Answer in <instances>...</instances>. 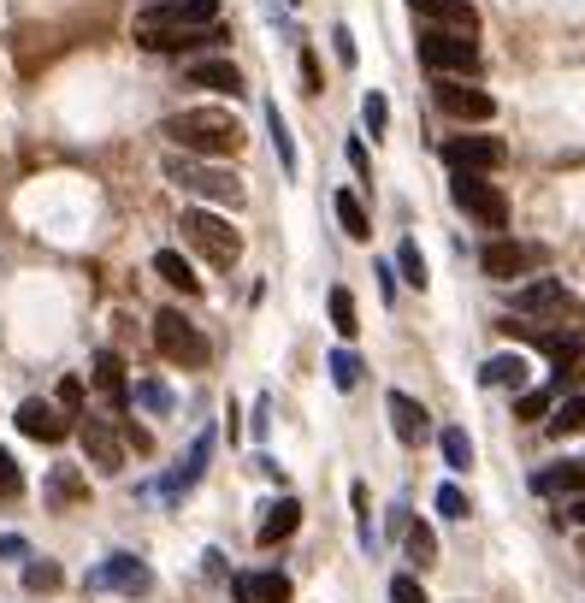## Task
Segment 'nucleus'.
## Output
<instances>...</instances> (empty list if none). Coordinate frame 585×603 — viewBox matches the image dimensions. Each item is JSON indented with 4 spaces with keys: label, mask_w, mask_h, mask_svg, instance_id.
I'll use <instances>...</instances> for the list:
<instances>
[{
    "label": "nucleus",
    "mask_w": 585,
    "mask_h": 603,
    "mask_svg": "<svg viewBox=\"0 0 585 603\" xmlns=\"http://www.w3.org/2000/svg\"><path fill=\"white\" fill-rule=\"evenodd\" d=\"M432 503H438V515H444V521H467V515H473V503H467V491H461V485H438V497H432Z\"/></svg>",
    "instance_id": "f704fd0d"
},
{
    "label": "nucleus",
    "mask_w": 585,
    "mask_h": 603,
    "mask_svg": "<svg viewBox=\"0 0 585 603\" xmlns=\"http://www.w3.org/2000/svg\"><path fill=\"white\" fill-rule=\"evenodd\" d=\"M166 178H172L178 190H190V196L213 201V207H243V178L225 172V166H207V160L172 154V160H166Z\"/></svg>",
    "instance_id": "20e7f679"
},
{
    "label": "nucleus",
    "mask_w": 585,
    "mask_h": 603,
    "mask_svg": "<svg viewBox=\"0 0 585 603\" xmlns=\"http://www.w3.org/2000/svg\"><path fill=\"white\" fill-rule=\"evenodd\" d=\"M77 444H83V456L95 462V473H125V438L113 432V420L89 414V420L77 426Z\"/></svg>",
    "instance_id": "ddd939ff"
},
{
    "label": "nucleus",
    "mask_w": 585,
    "mask_h": 603,
    "mask_svg": "<svg viewBox=\"0 0 585 603\" xmlns=\"http://www.w3.org/2000/svg\"><path fill=\"white\" fill-rule=\"evenodd\" d=\"M331 207H337V225L355 237V243H367L373 237V219H367V207H361V196H349V190H337L331 196Z\"/></svg>",
    "instance_id": "bb28decb"
},
{
    "label": "nucleus",
    "mask_w": 585,
    "mask_h": 603,
    "mask_svg": "<svg viewBox=\"0 0 585 603\" xmlns=\"http://www.w3.org/2000/svg\"><path fill=\"white\" fill-rule=\"evenodd\" d=\"M438 450H444V462H450L455 473H467V468H473V438H467V426H444Z\"/></svg>",
    "instance_id": "2f4dec72"
},
{
    "label": "nucleus",
    "mask_w": 585,
    "mask_h": 603,
    "mask_svg": "<svg viewBox=\"0 0 585 603\" xmlns=\"http://www.w3.org/2000/svg\"><path fill=\"white\" fill-rule=\"evenodd\" d=\"M361 125H367L373 136H385V125H390V101H385V95H367V101H361Z\"/></svg>",
    "instance_id": "4c0bfd02"
},
{
    "label": "nucleus",
    "mask_w": 585,
    "mask_h": 603,
    "mask_svg": "<svg viewBox=\"0 0 585 603\" xmlns=\"http://www.w3.org/2000/svg\"><path fill=\"white\" fill-rule=\"evenodd\" d=\"M219 24V0H154L136 30H207Z\"/></svg>",
    "instance_id": "9b49d317"
},
{
    "label": "nucleus",
    "mask_w": 585,
    "mask_h": 603,
    "mask_svg": "<svg viewBox=\"0 0 585 603\" xmlns=\"http://www.w3.org/2000/svg\"><path fill=\"white\" fill-rule=\"evenodd\" d=\"M349 166H355L361 178H367V166H373V160H367V142H361V136H349Z\"/></svg>",
    "instance_id": "a18cd8bd"
},
{
    "label": "nucleus",
    "mask_w": 585,
    "mask_h": 603,
    "mask_svg": "<svg viewBox=\"0 0 585 603\" xmlns=\"http://www.w3.org/2000/svg\"><path fill=\"white\" fill-rule=\"evenodd\" d=\"M402 550H408L414 568H432V562H438V538H432L426 521H414V515H408V527H402Z\"/></svg>",
    "instance_id": "cd10ccee"
},
{
    "label": "nucleus",
    "mask_w": 585,
    "mask_h": 603,
    "mask_svg": "<svg viewBox=\"0 0 585 603\" xmlns=\"http://www.w3.org/2000/svg\"><path fill=\"white\" fill-rule=\"evenodd\" d=\"M89 586L95 592H125V598H148L154 592V568L142 562V556H130V550H113L95 574H89Z\"/></svg>",
    "instance_id": "1a4fd4ad"
},
{
    "label": "nucleus",
    "mask_w": 585,
    "mask_h": 603,
    "mask_svg": "<svg viewBox=\"0 0 585 603\" xmlns=\"http://www.w3.org/2000/svg\"><path fill=\"white\" fill-rule=\"evenodd\" d=\"M290 6H296V0H290Z\"/></svg>",
    "instance_id": "8fccbe9b"
},
{
    "label": "nucleus",
    "mask_w": 585,
    "mask_h": 603,
    "mask_svg": "<svg viewBox=\"0 0 585 603\" xmlns=\"http://www.w3.org/2000/svg\"><path fill=\"white\" fill-rule=\"evenodd\" d=\"M331 48H337V60H343V66H355V60H361V54H355V36H349V24H337V30H331Z\"/></svg>",
    "instance_id": "79ce46f5"
},
{
    "label": "nucleus",
    "mask_w": 585,
    "mask_h": 603,
    "mask_svg": "<svg viewBox=\"0 0 585 603\" xmlns=\"http://www.w3.org/2000/svg\"><path fill=\"white\" fill-rule=\"evenodd\" d=\"M420 66L438 71V77H479V71H485V54H479L473 36L426 30V36H420Z\"/></svg>",
    "instance_id": "39448f33"
},
{
    "label": "nucleus",
    "mask_w": 585,
    "mask_h": 603,
    "mask_svg": "<svg viewBox=\"0 0 585 603\" xmlns=\"http://www.w3.org/2000/svg\"><path fill=\"white\" fill-rule=\"evenodd\" d=\"M390 603H426V586H420L414 574H396V580H390Z\"/></svg>",
    "instance_id": "58836bf2"
},
{
    "label": "nucleus",
    "mask_w": 585,
    "mask_h": 603,
    "mask_svg": "<svg viewBox=\"0 0 585 603\" xmlns=\"http://www.w3.org/2000/svg\"><path fill=\"white\" fill-rule=\"evenodd\" d=\"M83 497H89V479H83L77 468L48 473V503H54V509H71V503H83Z\"/></svg>",
    "instance_id": "a878e982"
},
{
    "label": "nucleus",
    "mask_w": 585,
    "mask_h": 603,
    "mask_svg": "<svg viewBox=\"0 0 585 603\" xmlns=\"http://www.w3.org/2000/svg\"><path fill=\"white\" fill-rule=\"evenodd\" d=\"M450 196H455V207H461L467 219H479V225H509V196H503L491 178H467V172H455Z\"/></svg>",
    "instance_id": "6e6552de"
},
{
    "label": "nucleus",
    "mask_w": 585,
    "mask_h": 603,
    "mask_svg": "<svg viewBox=\"0 0 585 603\" xmlns=\"http://www.w3.org/2000/svg\"><path fill=\"white\" fill-rule=\"evenodd\" d=\"M515 308H520V314L550 320V326H562V332H580V326H585L580 296H574L562 278H550V272H538L532 284H520V290H515Z\"/></svg>",
    "instance_id": "7ed1b4c3"
},
{
    "label": "nucleus",
    "mask_w": 585,
    "mask_h": 603,
    "mask_svg": "<svg viewBox=\"0 0 585 603\" xmlns=\"http://www.w3.org/2000/svg\"><path fill=\"white\" fill-rule=\"evenodd\" d=\"M420 18H432V30H450V36H473L479 30V12L467 0H408Z\"/></svg>",
    "instance_id": "f3484780"
},
{
    "label": "nucleus",
    "mask_w": 585,
    "mask_h": 603,
    "mask_svg": "<svg viewBox=\"0 0 585 603\" xmlns=\"http://www.w3.org/2000/svg\"><path fill=\"white\" fill-rule=\"evenodd\" d=\"M95 391L113 402V408H125V397H130V385H125V361H119L113 349H101V355H95Z\"/></svg>",
    "instance_id": "b1692460"
},
{
    "label": "nucleus",
    "mask_w": 585,
    "mask_h": 603,
    "mask_svg": "<svg viewBox=\"0 0 585 603\" xmlns=\"http://www.w3.org/2000/svg\"><path fill=\"white\" fill-rule=\"evenodd\" d=\"M526 379H532V367H526V355H515V349H503V355H491L479 367V385L485 391H520Z\"/></svg>",
    "instance_id": "aec40b11"
},
{
    "label": "nucleus",
    "mask_w": 585,
    "mask_h": 603,
    "mask_svg": "<svg viewBox=\"0 0 585 603\" xmlns=\"http://www.w3.org/2000/svg\"><path fill=\"white\" fill-rule=\"evenodd\" d=\"M12 420H18V432L36 438V444H60L65 432H71V420L60 414V402H48V397H24Z\"/></svg>",
    "instance_id": "dca6fc26"
},
{
    "label": "nucleus",
    "mask_w": 585,
    "mask_h": 603,
    "mask_svg": "<svg viewBox=\"0 0 585 603\" xmlns=\"http://www.w3.org/2000/svg\"><path fill=\"white\" fill-rule=\"evenodd\" d=\"M83 402V379H60V408H77Z\"/></svg>",
    "instance_id": "49530a36"
},
{
    "label": "nucleus",
    "mask_w": 585,
    "mask_h": 603,
    "mask_svg": "<svg viewBox=\"0 0 585 603\" xmlns=\"http://www.w3.org/2000/svg\"><path fill=\"white\" fill-rule=\"evenodd\" d=\"M154 272H160V278H166L178 296H201V278L190 272V261H184L178 249H160V255H154Z\"/></svg>",
    "instance_id": "393cba45"
},
{
    "label": "nucleus",
    "mask_w": 585,
    "mask_h": 603,
    "mask_svg": "<svg viewBox=\"0 0 585 603\" xmlns=\"http://www.w3.org/2000/svg\"><path fill=\"white\" fill-rule=\"evenodd\" d=\"M296 527H302V503H296V497H278V503L260 515V533L255 538H260V544H284Z\"/></svg>",
    "instance_id": "5701e85b"
},
{
    "label": "nucleus",
    "mask_w": 585,
    "mask_h": 603,
    "mask_svg": "<svg viewBox=\"0 0 585 603\" xmlns=\"http://www.w3.org/2000/svg\"><path fill=\"white\" fill-rule=\"evenodd\" d=\"M515 414L520 420H544V414H550V391H526V397L515 402Z\"/></svg>",
    "instance_id": "a19ab883"
},
{
    "label": "nucleus",
    "mask_w": 585,
    "mask_h": 603,
    "mask_svg": "<svg viewBox=\"0 0 585 603\" xmlns=\"http://www.w3.org/2000/svg\"><path fill=\"white\" fill-rule=\"evenodd\" d=\"M24 586L30 592H54L60 586V562H24Z\"/></svg>",
    "instance_id": "e433bc0d"
},
{
    "label": "nucleus",
    "mask_w": 585,
    "mask_h": 603,
    "mask_svg": "<svg viewBox=\"0 0 585 603\" xmlns=\"http://www.w3.org/2000/svg\"><path fill=\"white\" fill-rule=\"evenodd\" d=\"M373 272H379V290H385V302H396V267H385V261H379Z\"/></svg>",
    "instance_id": "de8ad7c7"
},
{
    "label": "nucleus",
    "mask_w": 585,
    "mask_h": 603,
    "mask_svg": "<svg viewBox=\"0 0 585 603\" xmlns=\"http://www.w3.org/2000/svg\"><path fill=\"white\" fill-rule=\"evenodd\" d=\"M432 107L438 113H450V119H467V125H485V119H497V101H491V89H479V83H432Z\"/></svg>",
    "instance_id": "f8f14e48"
},
{
    "label": "nucleus",
    "mask_w": 585,
    "mask_h": 603,
    "mask_svg": "<svg viewBox=\"0 0 585 603\" xmlns=\"http://www.w3.org/2000/svg\"><path fill=\"white\" fill-rule=\"evenodd\" d=\"M0 556H12V562H24V556H30V544H24V538H18V533H0Z\"/></svg>",
    "instance_id": "c03bdc74"
},
{
    "label": "nucleus",
    "mask_w": 585,
    "mask_h": 603,
    "mask_svg": "<svg viewBox=\"0 0 585 603\" xmlns=\"http://www.w3.org/2000/svg\"><path fill=\"white\" fill-rule=\"evenodd\" d=\"M24 491V473L12 462V450H0V497H18Z\"/></svg>",
    "instance_id": "ea45409f"
},
{
    "label": "nucleus",
    "mask_w": 585,
    "mask_h": 603,
    "mask_svg": "<svg viewBox=\"0 0 585 603\" xmlns=\"http://www.w3.org/2000/svg\"><path fill=\"white\" fill-rule=\"evenodd\" d=\"M479 267H485V278L509 284V278H520V272L544 267V249H538V243H520V237H491V243L479 249Z\"/></svg>",
    "instance_id": "9d476101"
},
{
    "label": "nucleus",
    "mask_w": 585,
    "mask_h": 603,
    "mask_svg": "<svg viewBox=\"0 0 585 603\" xmlns=\"http://www.w3.org/2000/svg\"><path fill=\"white\" fill-rule=\"evenodd\" d=\"M160 131H166V142H178L184 154H201V160H219V154H237V148H243V125H237V113H219V107L172 113Z\"/></svg>",
    "instance_id": "f257e3e1"
},
{
    "label": "nucleus",
    "mask_w": 585,
    "mask_h": 603,
    "mask_svg": "<svg viewBox=\"0 0 585 603\" xmlns=\"http://www.w3.org/2000/svg\"><path fill=\"white\" fill-rule=\"evenodd\" d=\"M444 166L450 172H467V178H479V172H497L503 160H509V148H503V136H491V131H473V136H450L444 148Z\"/></svg>",
    "instance_id": "0eeeda50"
},
{
    "label": "nucleus",
    "mask_w": 585,
    "mask_h": 603,
    "mask_svg": "<svg viewBox=\"0 0 585 603\" xmlns=\"http://www.w3.org/2000/svg\"><path fill=\"white\" fill-rule=\"evenodd\" d=\"M136 402H142L148 414H172V408H178V402H172V391H166L160 379H142V385H136Z\"/></svg>",
    "instance_id": "c9c22d12"
},
{
    "label": "nucleus",
    "mask_w": 585,
    "mask_h": 603,
    "mask_svg": "<svg viewBox=\"0 0 585 603\" xmlns=\"http://www.w3.org/2000/svg\"><path fill=\"white\" fill-rule=\"evenodd\" d=\"M550 432L556 438H574V432H585V397H568L556 414H550Z\"/></svg>",
    "instance_id": "72a5a7b5"
},
{
    "label": "nucleus",
    "mask_w": 585,
    "mask_h": 603,
    "mask_svg": "<svg viewBox=\"0 0 585 603\" xmlns=\"http://www.w3.org/2000/svg\"><path fill=\"white\" fill-rule=\"evenodd\" d=\"M385 408H390V432H396L402 444H426V438H432V420H426V408L408 397V391H390Z\"/></svg>",
    "instance_id": "a211bd4d"
},
{
    "label": "nucleus",
    "mask_w": 585,
    "mask_h": 603,
    "mask_svg": "<svg viewBox=\"0 0 585 603\" xmlns=\"http://www.w3.org/2000/svg\"><path fill=\"white\" fill-rule=\"evenodd\" d=\"M178 225H184V243H190L207 267H237V255H243V231H237L231 219H219L213 207H184Z\"/></svg>",
    "instance_id": "f03ea898"
},
{
    "label": "nucleus",
    "mask_w": 585,
    "mask_h": 603,
    "mask_svg": "<svg viewBox=\"0 0 585 603\" xmlns=\"http://www.w3.org/2000/svg\"><path fill=\"white\" fill-rule=\"evenodd\" d=\"M532 491H538V497H585V456L580 462H556V468L532 473Z\"/></svg>",
    "instance_id": "4be33fe9"
},
{
    "label": "nucleus",
    "mask_w": 585,
    "mask_h": 603,
    "mask_svg": "<svg viewBox=\"0 0 585 603\" xmlns=\"http://www.w3.org/2000/svg\"><path fill=\"white\" fill-rule=\"evenodd\" d=\"M225 24H207V30H136V42L148 54H201V48H225Z\"/></svg>",
    "instance_id": "2eb2a0df"
},
{
    "label": "nucleus",
    "mask_w": 585,
    "mask_h": 603,
    "mask_svg": "<svg viewBox=\"0 0 585 603\" xmlns=\"http://www.w3.org/2000/svg\"><path fill=\"white\" fill-rule=\"evenodd\" d=\"M325 308H331V326H337V337H355V296H349V284H331V296H325Z\"/></svg>",
    "instance_id": "7c9ffc66"
},
{
    "label": "nucleus",
    "mask_w": 585,
    "mask_h": 603,
    "mask_svg": "<svg viewBox=\"0 0 585 603\" xmlns=\"http://www.w3.org/2000/svg\"><path fill=\"white\" fill-rule=\"evenodd\" d=\"M231 598L237 603H290V574H237Z\"/></svg>",
    "instance_id": "412c9836"
},
{
    "label": "nucleus",
    "mask_w": 585,
    "mask_h": 603,
    "mask_svg": "<svg viewBox=\"0 0 585 603\" xmlns=\"http://www.w3.org/2000/svg\"><path fill=\"white\" fill-rule=\"evenodd\" d=\"M396 267H402V284H414V290H426V284H432L426 255H420V243H414V237H402V243H396Z\"/></svg>",
    "instance_id": "c756f323"
},
{
    "label": "nucleus",
    "mask_w": 585,
    "mask_h": 603,
    "mask_svg": "<svg viewBox=\"0 0 585 603\" xmlns=\"http://www.w3.org/2000/svg\"><path fill=\"white\" fill-rule=\"evenodd\" d=\"M568 521H574V527H585V497H574V503H568Z\"/></svg>",
    "instance_id": "09e8293b"
},
{
    "label": "nucleus",
    "mask_w": 585,
    "mask_h": 603,
    "mask_svg": "<svg viewBox=\"0 0 585 603\" xmlns=\"http://www.w3.org/2000/svg\"><path fill=\"white\" fill-rule=\"evenodd\" d=\"M302 89H308V95H320V89H325V83H320V60H314L308 48H302Z\"/></svg>",
    "instance_id": "37998d69"
},
{
    "label": "nucleus",
    "mask_w": 585,
    "mask_h": 603,
    "mask_svg": "<svg viewBox=\"0 0 585 603\" xmlns=\"http://www.w3.org/2000/svg\"><path fill=\"white\" fill-rule=\"evenodd\" d=\"M266 131H272V148H278V166H284V172H296V166H302V160H296V136H290V125H284L278 101L266 107Z\"/></svg>",
    "instance_id": "c85d7f7f"
},
{
    "label": "nucleus",
    "mask_w": 585,
    "mask_h": 603,
    "mask_svg": "<svg viewBox=\"0 0 585 603\" xmlns=\"http://www.w3.org/2000/svg\"><path fill=\"white\" fill-rule=\"evenodd\" d=\"M154 349L172 361V367H207V337L195 320H184L178 308H160L154 314Z\"/></svg>",
    "instance_id": "423d86ee"
},
{
    "label": "nucleus",
    "mask_w": 585,
    "mask_h": 603,
    "mask_svg": "<svg viewBox=\"0 0 585 603\" xmlns=\"http://www.w3.org/2000/svg\"><path fill=\"white\" fill-rule=\"evenodd\" d=\"M184 83L213 89V95H243V71L231 66V60H190L184 66Z\"/></svg>",
    "instance_id": "6ab92c4d"
},
{
    "label": "nucleus",
    "mask_w": 585,
    "mask_h": 603,
    "mask_svg": "<svg viewBox=\"0 0 585 603\" xmlns=\"http://www.w3.org/2000/svg\"><path fill=\"white\" fill-rule=\"evenodd\" d=\"M325 367H331V385H337V391H355V385H361V355H355V349H331Z\"/></svg>",
    "instance_id": "473e14b6"
},
{
    "label": "nucleus",
    "mask_w": 585,
    "mask_h": 603,
    "mask_svg": "<svg viewBox=\"0 0 585 603\" xmlns=\"http://www.w3.org/2000/svg\"><path fill=\"white\" fill-rule=\"evenodd\" d=\"M213 444H219V432H213V426H207V432H195L190 456H184L178 468H172V473H166V479H160V485H154V497H160V503H178V497L190 491L195 479L207 473V462H213Z\"/></svg>",
    "instance_id": "4468645a"
}]
</instances>
